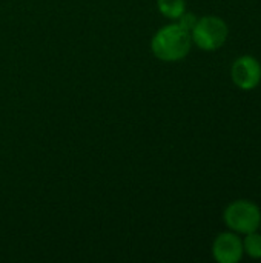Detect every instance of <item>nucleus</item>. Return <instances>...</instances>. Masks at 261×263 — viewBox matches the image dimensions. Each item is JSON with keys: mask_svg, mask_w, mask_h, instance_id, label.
Returning <instances> with one entry per match:
<instances>
[{"mask_svg": "<svg viewBox=\"0 0 261 263\" xmlns=\"http://www.w3.org/2000/svg\"><path fill=\"white\" fill-rule=\"evenodd\" d=\"M192 39L178 22L160 28L151 40L152 54L162 62H178L191 51Z\"/></svg>", "mask_w": 261, "mask_h": 263, "instance_id": "nucleus-1", "label": "nucleus"}, {"mask_svg": "<svg viewBox=\"0 0 261 263\" xmlns=\"http://www.w3.org/2000/svg\"><path fill=\"white\" fill-rule=\"evenodd\" d=\"M228 25L217 15H206L197 20L191 31L192 42L203 51H215L222 48L228 39Z\"/></svg>", "mask_w": 261, "mask_h": 263, "instance_id": "nucleus-2", "label": "nucleus"}, {"mask_svg": "<svg viewBox=\"0 0 261 263\" xmlns=\"http://www.w3.org/2000/svg\"><path fill=\"white\" fill-rule=\"evenodd\" d=\"M223 219L231 230L249 234L260 228V208L249 200H235L225 210Z\"/></svg>", "mask_w": 261, "mask_h": 263, "instance_id": "nucleus-3", "label": "nucleus"}, {"mask_svg": "<svg viewBox=\"0 0 261 263\" xmlns=\"http://www.w3.org/2000/svg\"><path fill=\"white\" fill-rule=\"evenodd\" d=\"M231 76L234 83L245 91L254 89L261 82V65L252 55H242L232 63Z\"/></svg>", "mask_w": 261, "mask_h": 263, "instance_id": "nucleus-4", "label": "nucleus"}, {"mask_svg": "<svg viewBox=\"0 0 261 263\" xmlns=\"http://www.w3.org/2000/svg\"><path fill=\"white\" fill-rule=\"evenodd\" d=\"M212 256L220 263H237L243 257V243L232 233H222L212 245Z\"/></svg>", "mask_w": 261, "mask_h": 263, "instance_id": "nucleus-5", "label": "nucleus"}, {"mask_svg": "<svg viewBox=\"0 0 261 263\" xmlns=\"http://www.w3.org/2000/svg\"><path fill=\"white\" fill-rule=\"evenodd\" d=\"M157 8L160 14L171 20H178V17L186 11L185 0H157Z\"/></svg>", "mask_w": 261, "mask_h": 263, "instance_id": "nucleus-6", "label": "nucleus"}, {"mask_svg": "<svg viewBox=\"0 0 261 263\" xmlns=\"http://www.w3.org/2000/svg\"><path fill=\"white\" fill-rule=\"evenodd\" d=\"M243 251L252 259H261V234L249 233L248 237L243 242Z\"/></svg>", "mask_w": 261, "mask_h": 263, "instance_id": "nucleus-7", "label": "nucleus"}, {"mask_svg": "<svg viewBox=\"0 0 261 263\" xmlns=\"http://www.w3.org/2000/svg\"><path fill=\"white\" fill-rule=\"evenodd\" d=\"M197 17H195V14H192V12H183L180 17H178V23L186 29V31H192L194 29V26H195V23H197Z\"/></svg>", "mask_w": 261, "mask_h": 263, "instance_id": "nucleus-8", "label": "nucleus"}, {"mask_svg": "<svg viewBox=\"0 0 261 263\" xmlns=\"http://www.w3.org/2000/svg\"><path fill=\"white\" fill-rule=\"evenodd\" d=\"M260 227H261V223H260Z\"/></svg>", "mask_w": 261, "mask_h": 263, "instance_id": "nucleus-9", "label": "nucleus"}]
</instances>
